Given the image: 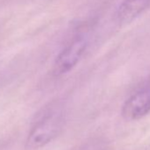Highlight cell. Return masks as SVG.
<instances>
[{
  "label": "cell",
  "mask_w": 150,
  "mask_h": 150,
  "mask_svg": "<svg viewBox=\"0 0 150 150\" xmlns=\"http://www.w3.org/2000/svg\"><path fill=\"white\" fill-rule=\"evenodd\" d=\"M64 125V113L61 105L48 107L32 125L26 139L25 146L28 150L42 148L55 139L61 132Z\"/></svg>",
  "instance_id": "1"
},
{
  "label": "cell",
  "mask_w": 150,
  "mask_h": 150,
  "mask_svg": "<svg viewBox=\"0 0 150 150\" xmlns=\"http://www.w3.org/2000/svg\"><path fill=\"white\" fill-rule=\"evenodd\" d=\"M88 45L85 35H77L57 56L52 72L55 76H62L71 71L78 64Z\"/></svg>",
  "instance_id": "2"
},
{
  "label": "cell",
  "mask_w": 150,
  "mask_h": 150,
  "mask_svg": "<svg viewBox=\"0 0 150 150\" xmlns=\"http://www.w3.org/2000/svg\"><path fill=\"white\" fill-rule=\"evenodd\" d=\"M150 113V88L132 95L122 106V116L130 121L139 120Z\"/></svg>",
  "instance_id": "3"
},
{
  "label": "cell",
  "mask_w": 150,
  "mask_h": 150,
  "mask_svg": "<svg viewBox=\"0 0 150 150\" xmlns=\"http://www.w3.org/2000/svg\"><path fill=\"white\" fill-rule=\"evenodd\" d=\"M149 6L150 0H123L117 10V21L121 25L128 24L146 11Z\"/></svg>",
  "instance_id": "4"
}]
</instances>
